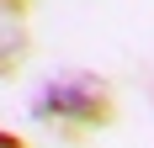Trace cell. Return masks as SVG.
Here are the masks:
<instances>
[{
	"mask_svg": "<svg viewBox=\"0 0 154 148\" xmlns=\"http://www.w3.org/2000/svg\"><path fill=\"white\" fill-rule=\"evenodd\" d=\"M32 117L48 122V127L91 132V127H112L117 122V95L96 74H64V79H48L32 95Z\"/></svg>",
	"mask_w": 154,
	"mask_h": 148,
	"instance_id": "6da1fadb",
	"label": "cell"
},
{
	"mask_svg": "<svg viewBox=\"0 0 154 148\" xmlns=\"http://www.w3.org/2000/svg\"><path fill=\"white\" fill-rule=\"evenodd\" d=\"M21 53H27L21 43H11V48H5V37H0V74H11L16 64H21Z\"/></svg>",
	"mask_w": 154,
	"mask_h": 148,
	"instance_id": "7a4b0ae2",
	"label": "cell"
},
{
	"mask_svg": "<svg viewBox=\"0 0 154 148\" xmlns=\"http://www.w3.org/2000/svg\"><path fill=\"white\" fill-rule=\"evenodd\" d=\"M0 148H27V138H21V132H5V127H0Z\"/></svg>",
	"mask_w": 154,
	"mask_h": 148,
	"instance_id": "3957f363",
	"label": "cell"
},
{
	"mask_svg": "<svg viewBox=\"0 0 154 148\" xmlns=\"http://www.w3.org/2000/svg\"><path fill=\"white\" fill-rule=\"evenodd\" d=\"M0 11H27V0H0Z\"/></svg>",
	"mask_w": 154,
	"mask_h": 148,
	"instance_id": "277c9868",
	"label": "cell"
}]
</instances>
